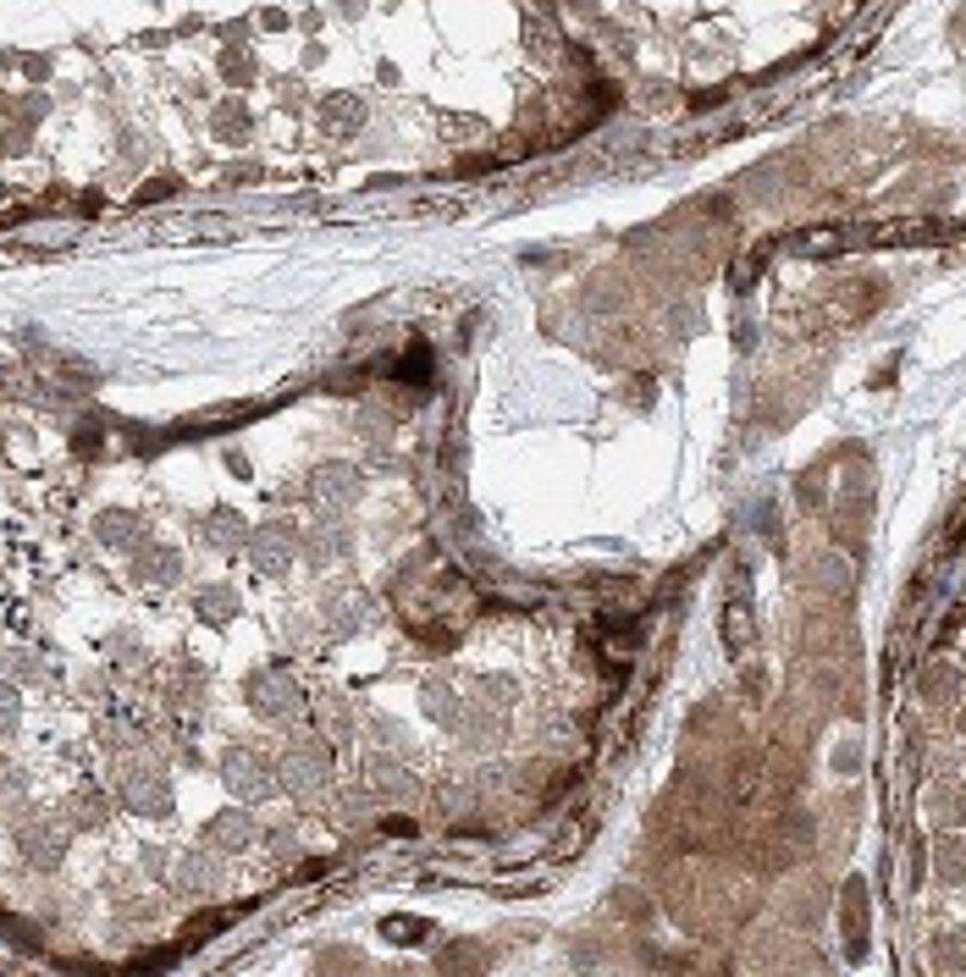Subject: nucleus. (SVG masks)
Returning a JSON list of instances; mask_svg holds the SVG:
<instances>
[{
    "instance_id": "nucleus-1",
    "label": "nucleus",
    "mask_w": 966,
    "mask_h": 977,
    "mask_svg": "<svg viewBox=\"0 0 966 977\" xmlns=\"http://www.w3.org/2000/svg\"><path fill=\"white\" fill-rule=\"evenodd\" d=\"M254 707H259V719H293L299 713V690L288 674H254Z\"/></svg>"
},
{
    "instance_id": "nucleus-2",
    "label": "nucleus",
    "mask_w": 966,
    "mask_h": 977,
    "mask_svg": "<svg viewBox=\"0 0 966 977\" xmlns=\"http://www.w3.org/2000/svg\"><path fill=\"white\" fill-rule=\"evenodd\" d=\"M310 497H315L321 508H342V503H354V497H360V475L348 470V465H326V470H315Z\"/></svg>"
},
{
    "instance_id": "nucleus-3",
    "label": "nucleus",
    "mask_w": 966,
    "mask_h": 977,
    "mask_svg": "<svg viewBox=\"0 0 966 977\" xmlns=\"http://www.w3.org/2000/svg\"><path fill=\"white\" fill-rule=\"evenodd\" d=\"M221 773H227L232 795H249V801H254V795H266V784H271V779H266V768H259L254 757H243V751H227Z\"/></svg>"
},
{
    "instance_id": "nucleus-4",
    "label": "nucleus",
    "mask_w": 966,
    "mask_h": 977,
    "mask_svg": "<svg viewBox=\"0 0 966 977\" xmlns=\"http://www.w3.org/2000/svg\"><path fill=\"white\" fill-rule=\"evenodd\" d=\"M282 779H288L293 789L321 784V779H326V751H321V746H293L288 762H282Z\"/></svg>"
},
{
    "instance_id": "nucleus-5",
    "label": "nucleus",
    "mask_w": 966,
    "mask_h": 977,
    "mask_svg": "<svg viewBox=\"0 0 966 977\" xmlns=\"http://www.w3.org/2000/svg\"><path fill=\"white\" fill-rule=\"evenodd\" d=\"M23 851H28L34 867H56V861L67 856V834H61L56 823H34V829L23 834Z\"/></svg>"
},
{
    "instance_id": "nucleus-6",
    "label": "nucleus",
    "mask_w": 966,
    "mask_h": 977,
    "mask_svg": "<svg viewBox=\"0 0 966 977\" xmlns=\"http://www.w3.org/2000/svg\"><path fill=\"white\" fill-rule=\"evenodd\" d=\"M254 558H259V569H271V575H282L288 564H293V542L282 536V530H266V536L254 542Z\"/></svg>"
},
{
    "instance_id": "nucleus-7",
    "label": "nucleus",
    "mask_w": 966,
    "mask_h": 977,
    "mask_svg": "<svg viewBox=\"0 0 966 977\" xmlns=\"http://www.w3.org/2000/svg\"><path fill=\"white\" fill-rule=\"evenodd\" d=\"M128 807H138V812H166V784H160L155 773L128 779Z\"/></svg>"
},
{
    "instance_id": "nucleus-8",
    "label": "nucleus",
    "mask_w": 966,
    "mask_h": 977,
    "mask_svg": "<svg viewBox=\"0 0 966 977\" xmlns=\"http://www.w3.org/2000/svg\"><path fill=\"white\" fill-rule=\"evenodd\" d=\"M138 569H144V580H178V575H183V558L171 553V547H155V553L138 558Z\"/></svg>"
},
{
    "instance_id": "nucleus-9",
    "label": "nucleus",
    "mask_w": 966,
    "mask_h": 977,
    "mask_svg": "<svg viewBox=\"0 0 966 977\" xmlns=\"http://www.w3.org/2000/svg\"><path fill=\"white\" fill-rule=\"evenodd\" d=\"M128 536H138V519H133V514H100V542L122 547Z\"/></svg>"
},
{
    "instance_id": "nucleus-10",
    "label": "nucleus",
    "mask_w": 966,
    "mask_h": 977,
    "mask_svg": "<svg viewBox=\"0 0 966 977\" xmlns=\"http://www.w3.org/2000/svg\"><path fill=\"white\" fill-rule=\"evenodd\" d=\"M205 536H210L216 547H238V514H232V508L210 514V530H205Z\"/></svg>"
},
{
    "instance_id": "nucleus-11",
    "label": "nucleus",
    "mask_w": 966,
    "mask_h": 977,
    "mask_svg": "<svg viewBox=\"0 0 966 977\" xmlns=\"http://www.w3.org/2000/svg\"><path fill=\"white\" fill-rule=\"evenodd\" d=\"M216 845H227V851H238V845H249V823L243 818H216Z\"/></svg>"
},
{
    "instance_id": "nucleus-12",
    "label": "nucleus",
    "mask_w": 966,
    "mask_h": 977,
    "mask_svg": "<svg viewBox=\"0 0 966 977\" xmlns=\"http://www.w3.org/2000/svg\"><path fill=\"white\" fill-rule=\"evenodd\" d=\"M12 729H17V696L0 690V735H12Z\"/></svg>"
},
{
    "instance_id": "nucleus-13",
    "label": "nucleus",
    "mask_w": 966,
    "mask_h": 977,
    "mask_svg": "<svg viewBox=\"0 0 966 977\" xmlns=\"http://www.w3.org/2000/svg\"><path fill=\"white\" fill-rule=\"evenodd\" d=\"M200 607H205V613H210V625H221V618H227V613H232V596H216V591H210V596H205V602H200Z\"/></svg>"
}]
</instances>
